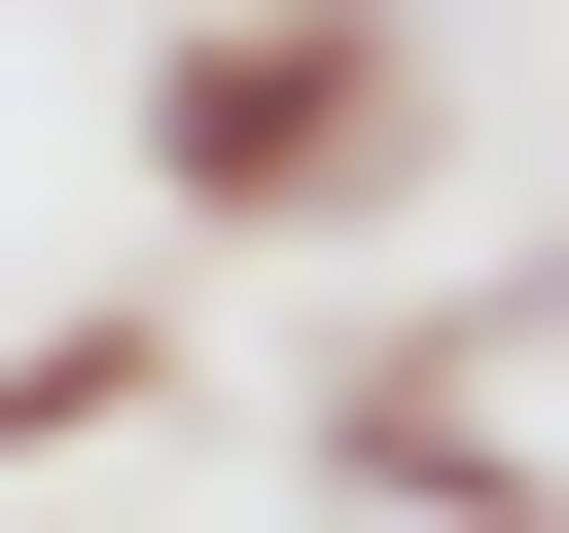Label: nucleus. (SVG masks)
<instances>
[{
	"mask_svg": "<svg viewBox=\"0 0 569 533\" xmlns=\"http://www.w3.org/2000/svg\"><path fill=\"white\" fill-rule=\"evenodd\" d=\"M320 497H391V533H533V284H427L391 355H320Z\"/></svg>",
	"mask_w": 569,
	"mask_h": 533,
	"instance_id": "obj_2",
	"label": "nucleus"
},
{
	"mask_svg": "<svg viewBox=\"0 0 569 533\" xmlns=\"http://www.w3.org/2000/svg\"><path fill=\"white\" fill-rule=\"evenodd\" d=\"M462 142V36L427 0H178L142 36V213L178 249H320V213H391Z\"/></svg>",
	"mask_w": 569,
	"mask_h": 533,
	"instance_id": "obj_1",
	"label": "nucleus"
},
{
	"mask_svg": "<svg viewBox=\"0 0 569 533\" xmlns=\"http://www.w3.org/2000/svg\"><path fill=\"white\" fill-rule=\"evenodd\" d=\"M107 426H178V284H107V320H36V355H0V497H71Z\"/></svg>",
	"mask_w": 569,
	"mask_h": 533,
	"instance_id": "obj_3",
	"label": "nucleus"
},
{
	"mask_svg": "<svg viewBox=\"0 0 569 533\" xmlns=\"http://www.w3.org/2000/svg\"><path fill=\"white\" fill-rule=\"evenodd\" d=\"M0 533H71V497H0Z\"/></svg>",
	"mask_w": 569,
	"mask_h": 533,
	"instance_id": "obj_4",
	"label": "nucleus"
}]
</instances>
